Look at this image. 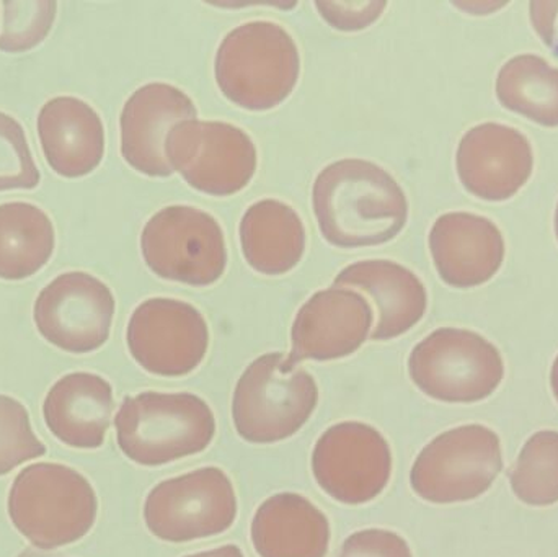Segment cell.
Returning <instances> with one entry per match:
<instances>
[{"label": "cell", "instance_id": "cell-1", "mask_svg": "<svg viewBox=\"0 0 558 557\" xmlns=\"http://www.w3.org/2000/svg\"><path fill=\"white\" fill-rule=\"evenodd\" d=\"M312 206L325 241L340 249L387 244L409 219L402 186L383 167L363 159L325 167L315 179Z\"/></svg>", "mask_w": 558, "mask_h": 557}, {"label": "cell", "instance_id": "cell-2", "mask_svg": "<svg viewBox=\"0 0 558 557\" xmlns=\"http://www.w3.org/2000/svg\"><path fill=\"white\" fill-rule=\"evenodd\" d=\"M215 74L232 104L248 111L274 110L298 85L301 56L281 25L257 20L225 36L216 52Z\"/></svg>", "mask_w": 558, "mask_h": 557}, {"label": "cell", "instance_id": "cell-3", "mask_svg": "<svg viewBox=\"0 0 558 557\" xmlns=\"http://www.w3.org/2000/svg\"><path fill=\"white\" fill-rule=\"evenodd\" d=\"M124 457L141 467H163L202 453L216 435V419L205 399L190 392L128 396L114 417Z\"/></svg>", "mask_w": 558, "mask_h": 557}, {"label": "cell", "instance_id": "cell-4", "mask_svg": "<svg viewBox=\"0 0 558 557\" xmlns=\"http://www.w3.org/2000/svg\"><path fill=\"white\" fill-rule=\"evenodd\" d=\"M97 512L94 487L64 464H32L20 471L10 487V520L41 552L84 538L95 525Z\"/></svg>", "mask_w": 558, "mask_h": 557}, {"label": "cell", "instance_id": "cell-5", "mask_svg": "<svg viewBox=\"0 0 558 557\" xmlns=\"http://www.w3.org/2000/svg\"><path fill=\"white\" fill-rule=\"evenodd\" d=\"M314 376L282 353L258 356L242 373L232 398L235 431L248 444H277L298 434L314 414Z\"/></svg>", "mask_w": 558, "mask_h": 557}, {"label": "cell", "instance_id": "cell-6", "mask_svg": "<svg viewBox=\"0 0 558 557\" xmlns=\"http://www.w3.org/2000/svg\"><path fill=\"white\" fill-rule=\"evenodd\" d=\"M409 373L416 388L436 401L474 404L490 398L504 382L500 350L477 332L435 330L410 353Z\"/></svg>", "mask_w": 558, "mask_h": 557}, {"label": "cell", "instance_id": "cell-7", "mask_svg": "<svg viewBox=\"0 0 558 557\" xmlns=\"http://www.w3.org/2000/svg\"><path fill=\"white\" fill-rule=\"evenodd\" d=\"M501 471L500 437L485 425H461L433 438L420 451L410 486L426 502H469L484 496Z\"/></svg>", "mask_w": 558, "mask_h": 557}, {"label": "cell", "instance_id": "cell-8", "mask_svg": "<svg viewBox=\"0 0 558 557\" xmlns=\"http://www.w3.org/2000/svg\"><path fill=\"white\" fill-rule=\"evenodd\" d=\"M147 267L163 280L209 287L228 265L225 232L209 213L193 206H167L141 234Z\"/></svg>", "mask_w": 558, "mask_h": 557}, {"label": "cell", "instance_id": "cell-9", "mask_svg": "<svg viewBox=\"0 0 558 557\" xmlns=\"http://www.w3.org/2000/svg\"><path fill=\"white\" fill-rule=\"evenodd\" d=\"M238 496L231 477L208 467L157 484L144 504V522L156 538L189 543L222 535L234 525Z\"/></svg>", "mask_w": 558, "mask_h": 557}, {"label": "cell", "instance_id": "cell-10", "mask_svg": "<svg viewBox=\"0 0 558 557\" xmlns=\"http://www.w3.org/2000/svg\"><path fill=\"white\" fill-rule=\"evenodd\" d=\"M166 154L173 172L206 195H234L257 172V147L252 137L222 121L177 124L167 136Z\"/></svg>", "mask_w": 558, "mask_h": 557}, {"label": "cell", "instance_id": "cell-11", "mask_svg": "<svg viewBox=\"0 0 558 557\" xmlns=\"http://www.w3.org/2000/svg\"><path fill=\"white\" fill-rule=\"evenodd\" d=\"M312 473L322 491L337 502H371L392 476L389 441L377 428L361 422L331 425L315 444Z\"/></svg>", "mask_w": 558, "mask_h": 557}, {"label": "cell", "instance_id": "cell-12", "mask_svg": "<svg viewBox=\"0 0 558 557\" xmlns=\"http://www.w3.org/2000/svg\"><path fill=\"white\" fill-rule=\"evenodd\" d=\"M126 339L131 355L147 373L175 378L202 365L208 353L209 329L192 304L153 298L134 310Z\"/></svg>", "mask_w": 558, "mask_h": 557}, {"label": "cell", "instance_id": "cell-13", "mask_svg": "<svg viewBox=\"0 0 558 557\" xmlns=\"http://www.w3.org/2000/svg\"><path fill=\"white\" fill-rule=\"evenodd\" d=\"M114 316L110 288L94 275H59L36 298V329L43 339L69 353H90L107 343Z\"/></svg>", "mask_w": 558, "mask_h": 557}, {"label": "cell", "instance_id": "cell-14", "mask_svg": "<svg viewBox=\"0 0 558 557\" xmlns=\"http://www.w3.org/2000/svg\"><path fill=\"white\" fill-rule=\"evenodd\" d=\"M374 311L364 294L331 287L312 294L295 314L288 360L330 362L353 355L369 337Z\"/></svg>", "mask_w": 558, "mask_h": 557}, {"label": "cell", "instance_id": "cell-15", "mask_svg": "<svg viewBox=\"0 0 558 557\" xmlns=\"http://www.w3.org/2000/svg\"><path fill=\"white\" fill-rule=\"evenodd\" d=\"M462 185L482 199L504 202L520 192L533 173L530 140L517 128L484 123L472 128L456 154Z\"/></svg>", "mask_w": 558, "mask_h": 557}, {"label": "cell", "instance_id": "cell-16", "mask_svg": "<svg viewBox=\"0 0 558 557\" xmlns=\"http://www.w3.org/2000/svg\"><path fill=\"white\" fill-rule=\"evenodd\" d=\"M192 98L162 82L137 88L121 111V154L137 172L147 177L173 173L166 154L167 136L183 121L196 120Z\"/></svg>", "mask_w": 558, "mask_h": 557}, {"label": "cell", "instance_id": "cell-17", "mask_svg": "<svg viewBox=\"0 0 558 557\" xmlns=\"http://www.w3.org/2000/svg\"><path fill=\"white\" fill-rule=\"evenodd\" d=\"M429 251L445 283L474 288L487 283L500 270L504 234L485 216L448 213L439 216L429 231Z\"/></svg>", "mask_w": 558, "mask_h": 557}, {"label": "cell", "instance_id": "cell-18", "mask_svg": "<svg viewBox=\"0 0 558 557\" xmlns=\"http://www.w3.org/2000/svg\"><path fill=\"white\" fill-rule=\"evenodd\" d=\"M333 287L366 294L374 304L376 327L371 339L392 340L409 332L425 316V284L409 268L390 261H363L348 265L335 277Z\"/></svg>", "mask_w": 558, "mask_h": 557}, {"label": "cell", "instance_id": "cell-19", "mask_svg": "<svg viewBox=\"0 0 558 557\" xmlns=\"http://www.w3.org/2000/svg\"><path fill=\"white\" fill-rule=\"evenodd\" d=\"M38 136L46 162L65 179L88 175L104 159V123L81 98L56 97L43 105Z\"/></svg>", "mask_w": 558, "mask_h": 557}, {"label": "cell", "instance_id": "cell-20", "mask_svg": "<svg viewBox=\"0 0 558 557\" xmlns=\"http://www.w3.org/2000/svg\"><path fill=\"white\" fill-rule=\"evenodd\" d=\"M113 409V388L107 379L92 373H71L49 389L43 417L62 444L97 450L107 438Z\"/></svg>", "mask_w": 558, "mask_h": 557}, {"label": "cell", "instance_id": "cell-21", "mask_svg": "<svg viewBox=\"0 0 558 557\" xmlns=\"http://www.w3.org/2000/svg\"><path fill=\"white\" fill-rule=\"evenodd\" d=\"M251 535L260 557H325L330 523L311 500L282 493L258 507Z\"/></svg>", "mask_w": 558, "mask_h": 557}, {"label": "cell", "instance_id": "cell-22", "mask_svg": "<svg viewBox=\"0 0 558 557\" xmlns=\"http://www.w3.org/2000/svg\"><path fill=\"white\" fill-rule=\"evenodd\" d=\"M241 244L245 261L258 274H288L305 251L301 216L278 199L254 203L242 218Z\"/></svg>", "mask_w": 558, "mask_h": 557}, {"label": "cell", "instance_id": "cell-23", "mask_svg": "<svg viewBox=\"0 0 558 557\" xmlns=\"http://www.w3.org/2000/svg\"><path fill=\"white\" fill-rule=\"evenodd\" d=\"M54 226L32 203L0 205V278L23 280L41 270L54 252Z\"/></svg>", "mask_w": 558, "mask_h": 557}, {"label": "cell", "instance_id": "cell-24", "mask_svg": "<svg viewBox=\"0 0 558 557\" xmlns=\"http://www.w3.org/2000/svg\"><path fill=\"white\" fill-rule=\"evenodd\" d=\"M497 97L505 108L544 126H558V69L541 56H514L501 65Z\"/></svg>", "mask_w": 558, "mask_h": 557}, {"label": "cell", "instance_id": "cell-25", "mask_svg": "<svg viewBox=\"0 0 558 557\" xmlns=\"http://www.w3.org/2000/svg\"><path fill=\"white\" fill-rule=\"evenodd\" d=\"M514 496L531 507L558 502V432H536L524 444L510 473Z\"/></svg>", "mask_w": 558, "mask_h": 557}, {"label": "cell", "instance_id": "cell-26", "mask_svg": "<svg viewBox=\"0 0 558 557\" xmlns=\"http://www.w3.org/2000/svg\"><path fill=\"white\" fill-rule=\"evenodd\" d=\"M0 51L23 52L38 46L48 36L58 12L51 0H12L3 2Z\"/></svg>", "mask_w": 558, "mask_h": 557}, {"label": "cell", "instance_id": "cell-27", "mask_svg": "<svg viewBox=\"0 0 558 557\" xmlns=\"http://www.w3.org/2000/svg\"><path fill=\"white\" fill-rule=\"evenodd\" d=\"M45 455V444L33 432L25 405L0 395V476Z\"/></svg>", "mask_w": 558, "mask_h": 557}, {"label": "cell", "instance_id": "cell-28", "mask_svg": "<svg viewBox=\"0 0 558 557\" xmlns=\"http://www.w3.org/2000/svg\"><path fill=\"white\" fill-rule=\"evenodd\" d=\"M39 180L22 124L0 111V192L33 190Z\"/></svg>", "mask_w": 558, "mask_h": 557}, {"label": "cell", "instance_id": "cell-29", "mask_svg": "<svg viewBox=\"0 0 558 557\" xmlns=\"http://www.w3.org/2000/svg\"><path fill=\"white\" fill-rule=\"evenodd\" d=\"M338 557H413L409 543L389 530H361L344 540Z\"/></svg>", "mask_w": 558, "mask_h": 557}, {"label": "cell", "instance_id": "cell-30", "mask_svg": "<svg viewBox=\"0 0 558 557\" xmlns=\"http://www.w3.org/2000/svg\"><path fill=\"white\" fill-rule=\"evenodd\" d=\"M387 2H315L320 15L340 32H360L380 19Z\"/></svg>", "mask_w": 558, "mask_h": 557}, {"label": "cell", "instance_id": "cell-31", "mask_svg": "<svg viewBox=\"0 0 558 557\" xmlns=\"http://www.w3.org/2000/svg\"><path fill=\"white\" fill-rule=\"evenodd\" d=\"M530 10L534 28L558 56V2H531Z\"/></svg>", "mask_w": 558, "mask_h": 557}, {"label": "cell", "instance_id": "cell-32", "mask_svg": "<svg viewBox=\"0 0 558 557\" xmlns=\"http://www.w3.org/2000/svg\"><path fill=\"white\" fill-rule=\"evenodd\" d=\"M185 557H245L241 548L235 545L221 546V548L209 549V552L196 553Z\"/></svg>", "mask_w": 558, "mask_h": 557}, {"label": "cell", "instance_id": "cell-33", "mask_svg": "<svg viewBox=\"0 0 558 557\" xmlns=\"http://www.w3.org/2000/svg\"><path fill=\"white\" fill-rule=\"evenodd\" d=\"M16 557H64L56 553L41 552V549L26 548Z\"/></svg>", "mask_w": 558, "mask_h": 557}, {"label": "cell", "instance_id": "cell-34", "mask_svg": "<svg viewBox=\"0 0 558 557\" xmlns=\"http://www.w3.org/2000/svg\"><path fill=\"white\" fill-rule=\"evenodd\" d=\"M550 386H553V392L558 402V355L554 362L553 372H550Z\"/></svg>", "mask_w": 558, "mask_h": 557}, {"label": "cell", "instance_id": "cell-35", "mask_svg": "<svg viewBox=\"0 0 558 557\" xmlns=\"http://www.w3.org/2000/svg\"><path fill=\"white\" fill-rule=\"evenodd\" d=\"M556 234L558 239V205H557V213H556Z\"/></svg>", "mask_w": 558, "mask_h": 557}]
</instances>
